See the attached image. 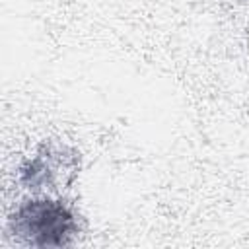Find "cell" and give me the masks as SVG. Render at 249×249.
Returning a JSON list of instances; mask_svg holds the SVG:
<instances>
[{
  "instance_id": "6da1fadb",
  "label": "cell",
  "mask_w": 249,
  "mask_h": 249,
  "mask_svg": "<svg viewBox=\"0 0 249 249\" xmlns=\"http://www.w3.org/2000/svg\"><path fill=\"white\" fill-rule=\"evenodd\" d=\"M12 231L31 247H62L76 233L74 214L56 200H27L10 220Z\"/></svg>"
}]
</instances>
